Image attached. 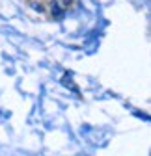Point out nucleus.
Masks as SVG:
<instances>
[{
    "instance_id": "1",
    "label": "nucleus",
    "mask_w": 151,
    "mask_h": 156,
    "mask_svg": "<svg viewBox=\"0 0 151 156\" xmlns=\"http://www.w3.org/2000/svg\"><path fill=\"white\" fill-rule=\"evenodd\" d=\"M67 6H69V0H52V4H50V8H52V17L54 19H64V15L67 13Z\"/></svg>"
}]
</instances>
